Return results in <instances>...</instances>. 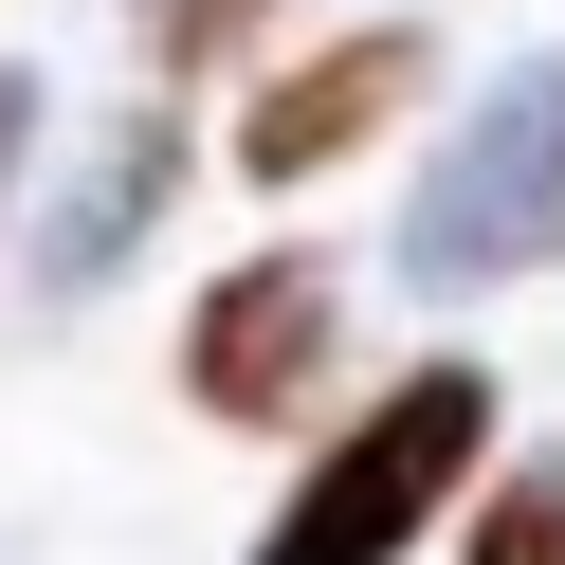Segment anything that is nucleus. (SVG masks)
Instances as JSON below:
<instances>
[{
    "instance_id": "0eeeda50",
    "label": "nucleus",
    "mask_w": 565,
    "mask_h": 565,
    "mask_svg": "<svg viewBox=\"0 0 565 565\" xmlns=\"http://www.w3.org/2000/svg\"><path fill=\"white\" fill-rule=\"evenodd\" d=\"M256 19H274V0H147V55H164V74H220Z\"/></svg>"
},
{
    "instance_id": "39448f33",
    "label": "nucleus",
    "mask_w": 565,
    "mask_h": 565,
    "mask_svg": "<svg viewBox=\"0 0 565 565\" xmlns=\"http://www.w3.org/2000/svg\"><path fill=\"white\" fill-rule=\"evenodd\" d=\"M164 183H183V128H164V110H128L110 147H92V183H74V220L38 237V274H55V292H92V274H110L128 237L164 220Z\"/></svg>"
},
{
    "instance_id": "7ed1b4c3",
    "label": "nucleus",
    "mask_w": 565,
    "mask_h": 565,
    "mask_svg": "<svg viewBox=\"0 0 565 565\" xmlns=\"http://www.w3.org/2000/svg\"><path fill=\"white\" fill-rule=\"evenodd\" d=\"M329 329H347L329 256H237L220 292L183 310V402L201 419H292L310 383H329Z\"/></svg>"
},
{
    "instance_id": "f257e3e1",
    "label": "nucleus",
    "mask_w": 565,
    "mask_h": 565,
    "mask_svg": "<svg viewBox=\"0 0 565 565\" xmlns=\"http://www.w3.org/2000/svg\"><path fill=\"white\" fill-rule=\"evenodd\" d=\"M475 475H492V365H402L256 511V565H402L438 511H475Z\"/></svg>"
},
{
    "instance_id": "f03ea898",
    "label": "nucleus",
    "mask_w": 565,
    "mask_h": 565,
    "mask_svg": "<svg viewBox=\"0 0 565 565\" xmlns=\"http://www.w3.org/2000/svg\"><path fill=\"white\" fill-rule=\"evenodd\" d=\"M565 256V55H511L402 183V292H492Z\"/></svg>"
},
{
    "instance_id": "6e6552de",
    "label": "nucleus",
    "mask_w": 565,
    "mask_h": 565,
    "mask_svg": "<svg viewBox=\"0 0 565 565\" xmlns=\"http://www.w3.org/2000/svg\"><path fill=\"white\" fill-rule=\"evenodd\" d=\"M19 147H38V74L0 55V201H19Z\"/></svg>"
},
{
    "instance_id": "423d86ee",
    "label": "nucleus",
    "mask_w": 565,
    "mask_h": 565,
    "mask_svg": "<svg viewBox=\"0 0 565 565\" xmlns=\"http://www.w3.org/2000/svg\"><path fill=\"white\" fill-rule=\"evenodd\" d=\"M475 565H565V438L529 456V475L475 492Z\"/></svg>"
},
{
    "instance_id": "20e7f679",
    "label": "nucleus",
    "mask_w": 565,
    "mask_h": 565,
    "mask_svg": "<svg viewBox=\"0 0 565 565\" xmlns=\"http://www.w3.org/2000/svg\"><path fill=\"white\" fill-rule=\"evenodd\" d=\"M419 19H365V38H329V55H292V74H256L237 92V183H329L347 147H383V128L419 110Z\"/></svg>"
}]
</instances>
